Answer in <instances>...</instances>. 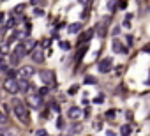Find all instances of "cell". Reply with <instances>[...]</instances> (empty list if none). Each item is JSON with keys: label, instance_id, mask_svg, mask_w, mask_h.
Here are the masks:
<instances>
[{"label": "cell", "instance_id": "obj_1", "mask_svg": "<svg viewBox=\"0 0 150 136\" xmlns=\"http://www.w3.org/2000/svg\"><path fill=\"white\" fill-rule=\"evenodd\" d=\"M11 106H12V111H14V117H18L19 122H23V124H28V122H30L28 110H27V106L23 104V101L12 99V101H11Z\"/></svg>", "mask_w": 150, "mask_h": 136}, {"label": "cell", "instance_id": "obj_2", "mask_svg": "<svg viewBox=\"0 0 150 136\" xmlns=\"http://www.w3.org/2000/svg\"><path fill=\"white\" fill-rule=\"evenodd\" d=\"M97 69H99V73H102V74L110 73V71L113 69V58H110V57L102 58V60H101V62L97 64Z\"/></svg>", "mask_w": 150, "mask_h": 136}, {"label": "cell", "instance_id": "obj_3", "mask_svg": "<svg viewBox=\"0 0 150 136\" xmlns=\"http://www.w3.org/2000/svg\"><path fill=\"white\" fill-rule=\"evenodd\" d=\"M110 21H111V18L110 16H104L99 23H97V34H99V37H104L106 35V32H108V25H110Z\"/></svg>", "mask_w": 150, "mask_h": 136}, {"label": "cell", "instance_id": "obj_4", "mask_svg": "<svg viewBox=\"0 0 150 136\" xmlns=\"http://www.w3.org/2000/svg\"><path fill=\"white\" fill-rule=\"evenodd\" d=\"M27 103H28V106H30V108L39 110V108H41V104H42V97H41L39 94H28V96H27Z\"/></svg>", "mask_w": 150, "mask_h": 136}, {"label": "cell", "instance_id": "obj_5", "mask_svg": "<svg viewBox=\"0 0 150 136\" xmlns=\"http://www.w3.org/2000/svg\"><path fill=\"white\" fill-rule=\"evenodd\" d=\"M39 78H41V81L44 83V85H51V83H55V74H53V71H48V69L41 71V73H39Z\"/></svg>", "mask_w": 150, "mask_h": 136}, {"label": "cell", "instance_id": "obj_6", "mask_svg": "<svg viewBox=\"0 0 150 136\" xmlns=\"http://www.w3.org/2000/svg\"><path fill=\"white\" fill-rule=\"evenodd\" d=\"M4 88L7 90V92H11V94L19 92V85H18V81H16L14 78H7V80L4 81Z\"/></svg>", "mask_w": 150, "mask_h": 136}, {"label": "cell", "instance_id": "obj_7", "mask_svg": "<svg viewBox=\"0 0 150 136\" xmlns=\"http://www.w3.org/2000/svg\"><path fill=\"white\" fill-rule=\"evenodd\" d=\"M67 117L71 119V120H79L81 117H83V110L81 108H78V106H71L69 110H67Z\"/></svg>", "mask_w": 150, "mask_h": 136}, {"label": "cell", "instance_id": "obj_8", "mask_svg": "<svg viewBox=\"0 0 150 136\" xmlns=\"http://www.w3.org/2000/svg\"><path fill=\"white\" fill-rule=\"evenodd\" d=\"M30 57H32V60H34V62L41 64L42 60H44V53H42V46H35V48L30 51Z\"/></svg>", "mask_w": 150, "mask_h": 136}, {"label": "cell", "instance_id": "obj_9", "mask_svg": "<svg viewBox=\"0 0 150 136\" xmlns=\"http://www.w3.org/2000/svg\"><path fill=\"white\" fill-rule=\"evenodd\" d=\"M34 73H35V69H34L32 65H23V67H21V69L18 71V74H19L21 78H23V80L32 78V74H34Z\"/></svg>", "mask_w": 150, "mask_h": 136}, {"label": "cell", "instance_id": "obj_10", "mask_svg": "<svg viewBox=\"0 0 150 136\" xmlns=\"http://www.w3.org/2000/svg\"><path fill=\"white\" fill-rule=\"evenodd\" d=\"M87 51H88V44H87V42H85V44L81 42V46H79V48H78V51H76V57H74V60H76V62H79V60L83 58V55L87 53Z\"/></svg>", "mask_w": 150, "mask_h": 136}, {"label": "cell", "instance_id": "obj_11", "mask_svg": "<svg viewBox=\"0 0 150 136\" xmlns=\"http://www.w3.org/2000/svg\"><path fill=\"white\" fill-rule=\"evenodd\" d=\"M111 50H113L115 53H127V51H129L127 48H124V46H122V42H120V41H113Z\"/></svg>", "mask_w": 150, "mask_h": 136}, {"label": "cell", "instance_id": "obj_12", "mask_svg": "<svg viewBox=\"0 0 150 136\" xmlns=\"http://www.w3.org/2000/svg\"><path fill=\"white\" fill-rule=\"evenodd\" d=\"M14 53H16L18 57H25L28 51H27V48H25V44L19 42V44H16V46H14Z\"/></svg>", "mask_w": 150, "mask_h": 136}, {"label": "cell", "instance_id": "obj_13", "mask_svg": "<svg viewBox=\"0 0 150 136\" xmlns=\"http://www.w3.org/2000/svg\"><path fill=\"white\" fill-rule=\"evenodd\" d=\"M131 133H133V129H131L129 124H124L120 127V136H131Z\"/></svg>", "mask_w": 150, "mask_h": 136}, {"label": "cell", "instance_id": "obj_14", "mask_svg": "<svg viewBox=\"0 0 150 136\" xmlns=\"http://www.w3.org/2000/svg\"><path fill=\"white\" fill-rule=\"evenodd\" d=\"M67 30H69V34H78L81 30V23H71Z\"/></svg>", "mask_w": 150, "mask_h": 136}, {"label": "cell", "instance_id": "obj_15", "mask_svg": "<svg viewBox=\"0 0 150 136\" xmlns=\"http://www.w3.org/2000/svg\"><path fill=\"white\" fill-rule=\"evenodd\" d=\"M92 35H94V30H88L87 34H83V35L79 37V42H88V41L92 39Z\"/></svg>", "mask_w": 150, "mask_h": 136}, {"label": "cell", "instance_id": "obj_16", "mask_svg": "<svg viewBox=\"0 0 150 136\" xmlns=\"http://www.w3.org/2000/svg\"><path fill=\"white\" fill-rule=\"evenodd\" d=\"M23 44H25V48H27V51H32V50L35 48V41H34V39H27V41H25Z\"/></svg>", "mask_w": 150, "mask_h": 136}, {"label": "cell", "instance_id": "obj_17", "mask_svg": "<svg viewBox=\"0 0 150 136\" xmlns=\"http://www.w3.org/2000/svg\"><path fill=\"white\" fill-rule=\"evenodd\" d=\"M25 9H27V4H19V6H16V7L12 9V14H21Z\"/></svg>", "mask_w": 150, "mask_h": 136}, {"label": "cell", "instance_id": "obj_18", "mask_svg": "<svg viewBox=\"0 0 150 136\" xmlns=\"http://www.w3.org/2000/svg\"><path fill=\"white\" fill-rule=\"evenodd\" d=\"M83 83H85V85H95L97 80H95L94 76H85V78H83Z\"/></svg>", "mask_w": 150, "mask_h": 136}, {"label": "cell", "instance_id": "obj_19", "mask_svg": "<svg viewBox=\"0 0 150 136\" xmlns=\"http://www.w3.org/2000/svg\"><path fill=\"white\" fill-rule=\"evenodd\" d=\"M18 85H19V90H21V92H27V87H30L28 85V80H23V81H18Z\"/></svg>", "mask_w": 150, "mask_h": 136}, {"label": "cell", "instance_id": "obj_20", "mask_svg": "<svg viewBox=\"0 0 150 136\" xmlns=\"http://www.w3.org/2000/svg\"><path fill=\"white\" fill-rule=\"evenodd\" d=\"M115 115H117V111H115V110H108V111H106V115H104V117L108 119V120H113V119H115Z\"/></svg>", "mask_w": 150, "mask_h": 136}, {"label": "cell", "instance_id": "obj_21", "mask_svg": "<svg viewBox=\"0 0 150 136\" xmlns=\"http://www.w3.org/2000/svg\"><path fill=\"white\" fill-rule=\"evenodd\" d=\"M19 58H21V57H18V55H16V53L12 51V55H11V60H9V62H11L12 65H16V64L19 62Z\"/></svg>", "mask_w": 150, "mask_h": 136}, {"label": "cell", "instance_id": "obj_22", "mask_svg": "<svg viewBox=\"0 0 150 136\" xmlns=\"http://www.w3.org/2000/svg\"><path fill=\"white\" fill-rule=\"evenodd\" d=\"M94 103H95V104H102V103H104V94H99V96H95Z\"/></svg>", "mask_w": 150, "mask_h": 136}, {"label": "cell", "instance_id": "obj_23", "mask_svg": "<svg viewBox=\"0 0 150 136\" xmlns=\"http://www.w3.org/2000/svg\"><path fill=\"white\" fill-rule=\"evenodd\" d=\"M67 92H69V96H74V94L78 92V85H73V87L67 90Z\"/></svg>", "mask_w": 150, "mask_h": 136}, {"label": "cell", "instance_id": "obj_24", "mask_svg": "<svg viewBox=\"0 0 150 136\" xmlns=\"http://www.w3.org/2000/svg\"><path fill=\"white\" fill-rule=\"evenodd\" d=\"M60 48H62V50H69V48H71V44H69L67 41H62V42H60Z\"/></svg>", "mask_w": 150, "mask_h": 136}, {"label": "cell", "instance_id": "obj_25", "mask_svg": "<svg viewBox=\"0 0 150 136\" xmlns=\"http://www.w3.org/2000/svg\"><path fill=\"white\" fill-rule=\"evenodd\" d=\"M51 110H53V111H57V113H60V106H58L55 101H51Z\"/></svg>", "mask_w": 150, "mask_h": 136}, {"label": "cell", "instance_id": "obj_26", "mask_svg": "<svg viewBox=\"0 0 150 136\" xmlns=\"http://www.w3.org/2000/svg\"><path fill=\"white\" fill-rule=\"evenodd\" d=\"M71 133H73V134H76V133H79V124H74V126L71 127Z\"/></svg>", "mask_w": 150, "mask_h": 136}, {"label": "cell", "instance_id": "obj_27", "mask_svg": "<svg viewBox=\"0 0 150 136\" xmlns=\"http://www.w3.org/2000/svg\"><path fill=\"white\" fill-rule=\"evenodd\" d=\"M37 94H39L41 97H42V96H46V94H48V88H39V92H37Z\"/></svg>", "mask_w": 150, "mask_h": 136}, {"label": "cell", "instance_id": "obj_28", "mask_svg": "<svg viewBox=\"0 0 150 136\" xmlns=\"http://www.w3.org/2000/svg\"><path fill=\"white\" fill-rule=\"evenodd\" d=\"M34 14L35 16H42V14H44V11H42V9H34Z\"/></svg>", "mask_w": 150, "mask_h": 136}, {"label": "cell", "instance_id": "obj_29", "mask_svg": "<svg viewBox=\"0 0 150 136\" xmlns=\"http://www.w3.org/2000/svg\"><path fill=\"white\" fill-rule=\"evenodd\" d=\"M90 2H92V0H79V4H83V6H87V7H90Z\"/></svg>", "mask_w": 150, "mask_h": 136}, {"label": "cell", "instance_id": "obj_30", "mask_svg": "<svg viewBox=\"0 0 150 136\" xmlns=\"http://www.w3.org/2000/svg\"><path fill=\"white\" fill-rule=\"evenodd\" d=\"M125 119L127 120H133V111H125Z\"/></svg>", "mask_w": 150, "mask_h": 136}, {"label": "cell", "instance_id": "obj_31", "mask_svg": "<svg viewBox=\"0 0 150 136\" xmlns=\"http://www.w3.org/2000/svg\"><path fill=\"white\" fill-rule=\"evenodd\" d=\"M118 7H120V9H125V7H127V2H125V0H122V2H118Z\"/></svg>", "mask_w": 150, "mask_h": 136}, {"label": "cell", "instance_id": "obj_32", "mask_svg": "<svg viewBox=\"0 0 150 136\" xmlns=\"http://www.w3.org/2000/svg\"><path fill=\"white\" fill-rule=\"evenodd\" d=\"M108 9H110V11H115L117 7H115V4H113V2H110V4H108Z\"/></svg>", "mask_w": 150, "mask_h": 136}, {"label": "cell", "instance_id": "obj_33", "mask_svg": "<svg viewBox=\"0 0 150 136\" xmlns=\"http://www.w3.org/2000/svg\"><path fill=\"white\" fill-rule=\"evenodd\" d=\"M7 74H9V78H14V76H16V71H14V69H11Z\"/></svg>", "mask_w": 150, "mask_h": 136}, {"label": "cell", "instance_id": "obj_34", "mask_svg": "<svg viewBox=\"0 0 150 136\" xmlns=\"http://www.w3.org/2000/svg\"><path fill=\"white\" fill-rule=\"evenodd\" d=\"M37 134H39V136H48V134H46V131H44V129H39V133H37Z\"/></svg>", "mask_w": 150, "mask_h": 136}, {"label": "cell", "instance_id": "obj_35", "mask_svg": "<svg viewBox=\"0 0 150 136\" xmlns=\"http://www.w3.org/2000/svg\"><path fill=\"white\" fill-rule=\"evenodd\" d=\"M6 122H7V120H6V117L2 115V113H0V124H6Z\"/></svg>", "mask_w": 150, "mask_h": 136}, {"label": "cell", "instance_id": "obj_36", "mask_svg": "<svg viewBox=\"0 0 150 136\" xmlns=\"http://www.w3.org/2000/svg\"><path fill=\"white\" fill-rule=\"evenodd\" d=\"M118 34H120V28H118V27H115V28H113V35H118Z\"/></svg>", "mask_w": 150, "mask_h": 136}, {"label": "cell", "instance_id": "obj_37", "mask_svg": "<svg viewBox=\"0 0 150 136\" xmlns=\"http://www.w3.org/2000/svg\"><path fill=\"white\" fill-rule=\"evenodd\" d=\"M57 126L62 127V126H64V120H62V119H57Z\"/></svg>", "mask_w": 150, "mask_h": 136}, {"label": "cell", "instance_id": "obj_38", "mask_svg": "<svg viewBox=\"0 0 150 136\" xmlns=\"http://www.w3.org/2000/svg\"><path fill=\"white\" fill-rule=\"evenodd\" d=\"M4 18H6V14H4V12H0V23H4Z\"/></svg>", "mask_w": 150, "mask_h": 136}, {"label": "cell", "instance_id": "obj_39", "mask_svg": "<svg viewBox=\"0 0 150 136\" xmlns=\"http://www.w3.org/2000/svg\"><path fill=\"white\" fill-rule=\"evenodd\" d=\"M143 51H147V53H150V44H147V46L143 48Z\"/></svg>", "mask_w": 150, "mask_h": 136}, {"label": "cell", "instance_id": "obj_40", "mask_svg": "<svg viewBox=\"0 0 150 136\" xmlns=\"http://www.w3.org/2000/svg\"><path fill=\"white\" fill-rule=\"evenodd\" d=\"M0 62H2V53H0Z\"/></svg>", "mask_w": 150, "mask_h": 136}, {"label": "cell", "instance_id": "obj_41", "mask_svg": "<svg viewBox=\"0 0 150 136\" xmlns=\"http://www.w3.org/2000/svg\"><path fill=\"white\" fill-rule=\"evenodd\" d=\"M0 136H4V134H0Z\"/></svg>", "mask_w": 150, "mask_h": 136}]
</instances>
